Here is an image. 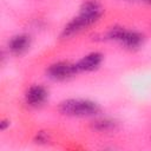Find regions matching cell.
<instances>
[{"mask_svg":"<svg viewBox=\"0 0 151 151\" xmlns=\"http://www.w3.org/2000/svg\"><path fill=\"white\" fill-rule=\"evenodd\" d=\"M147 1H150V2H151V0H147Z\"/></svg>","mask_w":151,"mask_h":151,"instance_id":"9c48e42d","label":"cell"},{"mask_svg":"<svg viewBox=\"0 0 151 151\" xmlns=\"http://www.w3.org/2000/svg\"><path fill=\"white\" fill-rule=\"evenodd\" d=\"M97 130L99 131H109L111 129H114V122L109 120V119H103V120H98L96 122V126Z\"/></svg>","mask_w":151,"mask_h":151,"instance_id":"ba28073f","label":"cell"},{"mask_svg":"<svg viewBox=\"0 0 151 151\" xmlns=\"http://www.w3.org/2000/svg\"><path fill=\"white\" fill-rule=\"evenodd\" d=\"M101 14H103V8L98 2L87 1V2L83 4L78 15L74 17L71 21H68L65 25V27L63 28L61 37L63 38H68V37H72L76 33L83 31L87 26L98 21L99 18L101 17Z\"/></svg>","mask_w":151,"mask_h":151,"instance_id":"6da1fadb","label":"cell"},{"mask_svg":"<svg viewBox=\"0 0 151 151\" xmlns=\"http://www.w3.org/2000/svg\"><path fill=\"white\" fill-rule=\"evenodd\" d=\"M78 73V68L76 64L68 61H58L48 66L46 70V74L48 78L53 80H65Z\"/></svg>","mask_w":151,"mask_h":151,"instance_id":"277c9868","label":"cell"},{"mask_svg":"<svg viewBox=\"0 0 151 151\" xmlns=\"http://www.w3.org/2000/svg\"><path fill=\"white\" fill-rule=\"evenodd\" d=\"M47 96H48V92L44 86L33 85L26 91L25 99H26V103L29 106L38 107V106H41L46 101Z\"/></svg>","mask_w":151,"mask_h":151,"instance_id":"5b68a950","label":"cell"},{"mask_svg":"<svg viewBox=\"0 0 151 151\" xmlns=\"http://www.w3.org/2000/svg\"><path fill=\"white\" fill-rule=\"evenodd\" d=\"M31 40L29 37L26 34H18L14 35L9 42H8V48L13 54H22L27 48L29 47Z\"/></svg>","mask_w":151,"mask_h":151,"instance_id":"52a82bcc","label":"cell"},{"mask_svg":"<svg viewBox=\"0 0 151 151\" xmlns=\"http://www.w3.org/2000/svg\"><path fill=\"white\" fill-rule=\"evenodd\" d=\"M59 111L63 114L72 117H88L94 116L100 111L99 105L90 99L71 98L60 103Z\"/></svg>","mask_w":151,"mask_h":151,"instance_id":"7a4b0ae2","label":"cell"},{"mask_svg":"<svg viewBox=\"0 0 151 151\" xmlns=\"http://www.w3.org/2000/svg\"><path fill=\"white\" fill-rule=\"evenodd\" d=\"M107 39L114 40L127 48H138L144 40L143 34L124 27H112L107 32Z\"/></svg>","mask_w":151,"mask_h":151,"instance_id":"3957f363","label":"cell"},{"mask_svg":"<svg viewBox=\"0 0 151 151\" xmlns=\"http://www.w3.org/2000/svg\"><path fill=\"white\" fill-rule=\"evenodd\" d=\"M101 60L103 55L99 52H92L83 57L78 63H76V66L78 68V72H90L97 70L101 64Z\"/></svg>","mask_w":151,"mask_h":151,"instance_id":"8992f818","label":"cell"}]
</instances>
